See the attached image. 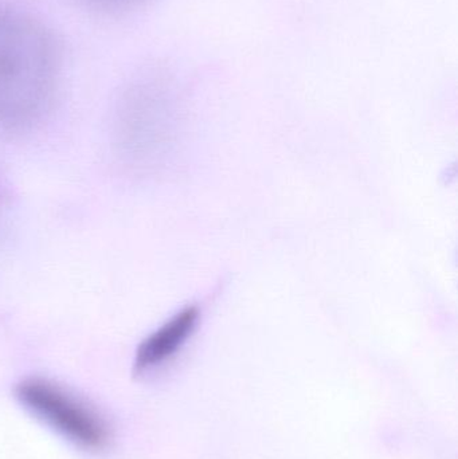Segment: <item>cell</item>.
Returning <instances> with one entry per match:
<instances>
[{
  "label": "cell",
  "instance_id": "6da1fadb",
  "mask_svg": "<svg viewBox=\"0 0 458 459\" xmlns=\"http://www.w3.org/2000/svg\"><path fill=\"white\" fill-rule=\"evenodd\" d=\"M54 53L39 24L0 13V128H24L42 115L56 83Z\"/></svg>",
  "mask_w": 458,
  "mask_h": 459
},
{
  "label": "cell",
  "instance_id": "7a4b0ae2",
  "mask_svg": "<svg viewBox=\"0 0 458 459\" xmlns=\"http://www.w3.org/2000/svg\"><path fill=\"white\" fill-rule=\"evenodd\" d=\"M16 395L35 417L82 449L99 450L108 444L109 433L104 420L56 383L39 377L23 380Z\"/></svg>",
  "mask_w": 458,
  "mask_h": 459
},
{
  "label": "cell",
  "instance_id": "3957f363",
  "mask_svg": "<svg viewBox=\"0 0 458 459\" xmlns=\"http://www.w3.org/2000/svg\"><path fill=\"white\" fill-rule=\"evenodd\" d=\"M201 318L198 307H188L169 318L166 324L151 333L137 348L134 371L139 374L161 366L177 355L180 348L193 336Z\"/></svg>",
  "mask_w": 458,
  "mask_h": 459
}]
</instances>
